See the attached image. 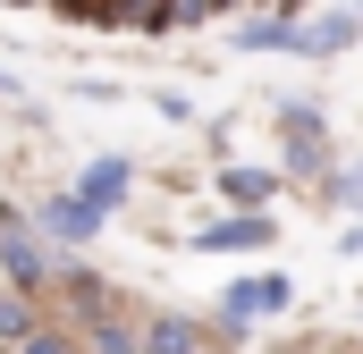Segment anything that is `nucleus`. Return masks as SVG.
<instances>
[{"mask_svg":"<svg viewBox=\"0 0 363 354\" xmlns=\"http://www.w3.org/2000/svg\"><path fill=\"white\" fill-rule=\"evenodd\" d=\"M34 354H77V346H60V338H34Z\"/></svg>","mask_w":363,"mask_h":354,"instance_id":"nucleus-9","label":"nucleus"},{"mask_svg":"<svg viewBox=\"0 0 363 354\" xmlns=\"http://www.w3.org/2000/svg\"><path fill=\"white\" fill-rule=\"evenodd\" d=\"M220 194H228V202H262V194H271V177H254V169H228V177H220Z\"/></svg>","mask_w":363,"mask_h":354,"instance_id":"nucleus-6","label":"nucleus"},{"mask_svg":"<svg viewBox=\"0 0 363 354\" xmlns=\"http://www.w3.org/2000/svg\"><path fill=\"white\" fill-rule=\"evenodd\" d=\"M347 42H355V25H347V17H321V25H304V34H296V51H347Z\"/></svg>","mask_w":363,"mask_h":354,"instance_id":"nucleus-5","label":"nucleus"},{"mask_svg":"<svg viewBox=\"0 0 363 354\" xmlns=\"http://www.w3.org/2000/svg\"><path fill=\"white\" fill-rule=\"evenodd\" d=\"M279 304H287V278H245V287H228V312H237V321L279 312Z\"/></svg>","mask_w":363,"mask_h":354,"instance_id":"nucleus-1","label":"nucleus"},{"mask_svg":"<svg viewBox=\"0 0 363 354\" xmlns=\"http://www.w3.org/2000/svg\"><path fill=\"white\" fill-rule=\"evenodd\" d=\"M0 329H9V338H26V304H17V295H0Z\"/></svg>","mask_w":363,"mask_h":354,"instance_id":"nucleus-8","label":"nucleus"},{"mask_svg":"<svg viewBox=\"0 0 363 354\" xmlns=\"http://www.w3.org/2000/svg\"><path fill=\"white\" fill-rule=\"evenodd\" d=\"M118 185H127V161H93V169H85V202H93V211H110Z\"/></svg>","mask_w":363,"mask_h":354,"instance_id":"nucleus-2","label":"nucleus"},{"mask_svg":"<svg viewBox=\"0 0 363 354\" xmlns=\"http://www.w3.org/2000/svg\"><path fill=\"white\" fill-rule=\"evenodd\" d=\"M144 354H186V321H152V338H144Z\"/></svg>","mask_w":363,"mask_h":354,"instance_id":"nucleus-7","label":"nucleus"},{"mask_svg":"<svg viewBox=\"0 0 363 354\" xmlns=\"http://www.w3.org/2000/svg\"><path fill=\"white\" fill-rule=\"evenodd\" d=\"M262 236H271L262 219H228V228H203L194 245H203V253H228V245H262Z\"/></svg>","mask_w":363,"mask_h":354,"instance_id":"nucleus-3","label":"nucleus"},{"mask_svg":"<svg viewBox=\"0 0 363 354\" xmlns=\"http://www.w3.org/2000/svg\"><path fill=\"white\" fill-rule=\"evenodd\" d=\"M43 219H51V236H93V219H101V211H93L85 194H77V202H51Z\"/></svg>","mask_w":363,"mask_h":354,"instance_id":"nucleus-4","label":"nucleus"}]
</instances>
